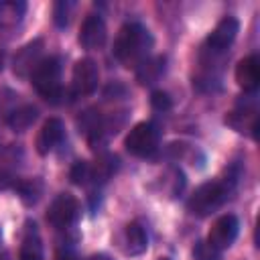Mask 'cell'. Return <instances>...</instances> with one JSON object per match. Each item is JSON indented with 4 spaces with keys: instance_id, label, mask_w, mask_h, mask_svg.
Returning a JSON list of instances; mask_svg holds the SVG:
<instances>
[{
    "instance_id": "obj_21",
    "label": "cell",
    "mask_w": 260,
    "mask_h": 260,
    "mask_svg": "<svg viewBox=\"0 0 260 260\" xmlns=\"http://www.w3.org/2000/svg\"><path fill=\"white\" fill-rule=\"evenodd\" d=\"M69 179L75 185H87L91 181V165L85 160H77L69 171Z\"/></svg>"
},
{
    "instance_id": "obj_5",
    "label": "cell",
    "mask_w": 260,
    "mask_h": 260,
    "mask_svg": "<svg viewBox=\"0 0 260 260\" xmlns=\"http://www.w3.org/2000/svg\"><path fill=\"white\" fill-rule=\"evenodd\" d=\"M81 215V207H79V201L71 195V193H59L51 205H49V211H47V219L51 225L59 228V230H67L71 225L77 223Z\"/></svg>"
},
{
    "instance_id": "obj_12",
    "label": "cell",
    "mask_w": 260,
    "mask_h": 260,
    "mask_svg": "<svg viewBox=\"0 0 260 260\" xmlns=\"http://www.w3.org/2000/svg\"><path fill=\"white\" fill-rule=\"evenodd\" d=\"M63 136H65L63 122L59 118H49L43 124V128L39 130V136H37V150H39V154H49L55 146H59L63 142Z\"/></svg>"
},
{
    "instance_id": "obj_1",
    "label": "cell",
    "mask_w": 260,
    "mask_h": 260,
    "mask_svg": "<svg viewBox=\"0 0 260 260\" xmlns=\"http://www.w3.org/2000/svg\"><path fill=\"white\" fill-rule=\"evenodd\" d=\"M150 47H152V37L148 28H144L138 22H128L118 30L112 51L120 63L130 67V65L142 63L148 57Z\"/></svg>"
},
{
    "instance_id": "obj_17",
    "label": "cell",
    "mask_w": 260,
    "mask_h": 260,
    "mask_svg": "<svg viewBox=\"0 0 260 260\" xmlns=\"http://www.w3.org/2000/svg\"><path fill=\"white\" fill-rule=\"evenodd\" d=\"M126 252L132 256L142 254L148 248V236L144 232V228L138 221H132L126 225Z\"/></svg>"
},
{
    "instance_id": "obj_10",
    "label": "cell",
    "mask_w": 260,
    "mask_h": 260,
    "mask_svg": "<svg viewBox=\"0 0 260 260\" xmlns=\"http://www.w3.org/2000/svg\"><path fill=\"white\" fill-rule=\"evenodd\" d=\"M236 83L248 93L256 91L260 83V59L256 55H248L236 65Z\"/></svg>"
},
{
    "instance_id": "obj_11",
    "label": "cell",
    "mask_w": 260,
    "mask_h": 260,
    "mask_svg": "<svg viewBox=\"0 0 260 260\" xmlns=\"http://www.w3.org/2000/svg\"><path fill=\"white\" fill-rule=\"evenodd\" d=\"M41 51H43V41L37 39L28 45H24L16 55H14V73L20 77H26L35 71V67L41 63Z\"/></svg>"
},
{
    "instance_id": "obj_18",
    "label": "cell",
    "mask_w": 260,
    "mask_h": 260,
    "mask_svg": "<svg viewBox=\"0 0 260 260\" xmlns=\"http://www.w3.org/2000/svg\"><path fill=\"white\" fill-rule=\"evenodd\" d=\"M37 116H39V112H37L35 106H28V104H26V106H20V108H16V110L10 112V116H8V126H10L14 132H24V130H28V128L35 124Z\"/></svg>"
},
{
    "instance_id": "obj_3",
    "label": "cell",
    "mask_w": 260,
    "mask_h": 260,
    "mask_svg": "<svg viewBox=\"0 0 260 260\" xmlns=\"http://www.w3.org/2000/svg\"><path fill=\"white\" fill-rule=\"evenodd\" d=\"M61 59L59 57H45L30 73V83L35 89L49 102H57L63 93L61 89Z\"/></svg>"
},
{
    "instance_id": "obj_20",
    "label": "cell",
    "mask_w": 260,
    "mask_h": 260,
    "mask_svg": "<svg viewBox=\"0 0 260 260\" xmlns=\"http://www.w3.org/2000/svg\"><path fill=\"white\" fill-rule=\"evenodd\" d=\"M75 4L69 2V0H59L55 2V10H53V18H55V24L59 28H65L71 20V12H73Z\"/></svg>"
},
{
    "instance_id": "obj_9",
    "label": "cell",
    "mask_w": 260,
    "mask_h": 260,
    "mask_svg": "<svg viewBox=\"0 0 260 260\" xmlns=\"http://www.w3.org/2000/svg\"><path fill=\"white\" fill-rule=\"evenodd\" d=\"M106 37H108V28H106L104 18L100 14H89L83 20L81 30H79L81 47H85V49H100V47H104Z\"/></svg>"
},
{
    "instance_id": "obj_7",
    "label": "cell",
    "mask_w": 260,
    "mask_h": 260,
    "mask_svg": "<svg viewBox=\"0 0 260 260\" xmlns=\"http://www.w3.org/2000/svg\"><path fill=\"white\" fill-rule=\"evenodd\" d=\"M238 232H240V221H238V217L232 215V213H225V215H221V217H217V219L213 221V225H211V230H209V236H207V242H209L213 248H217V250L221 252V250L230 248V246L236 242Z\"/></svg>"
},
{
    "instance_id": "obj_13",
    "label": "cell",
    "mask_w": 260,
    "mask_h": 260,
    "mask_svg": "<svg viewBox=\"0 0 260 260\" xmlns=\"http://www.w3.org/2000/svg\"><path fill=\"white\" fill-rule=\"evenodd\" d=\"M225 124H230L234 130L238 132H252V136L256 138V130H258V114H256V106H238L236 110H232L225 116Z\"/></svg>"
},
{
    "instance_id": "obj_19",
    "label": "cell",
    "mask_w": 260,
    "mask_h": 260,
    "mask_svg": "<svg viewBox=\"0 0 260 260\" xmlns=\"http://www.w3.org/2000/svg\"><path fill=\"white\" fill-rule=\"evenodd\" d=\"M116 171V156L112 154H104L98 158L95 165H91V181H106L108 177H112V173Z\"/></svg>"
},
{
    "instance_id": "obj_16",
    "label": "cell",
    "mask_w": 260,
    "mask_h": 260,
    "mask_svg": "<svg viewBox=\"0 0 260 260\" xmlns=\"http://www.w3.org/2000/svg\"><path fill=\"white\" fill-rule=\"evenodd\" d=\"M165 73V57H146L142 63L136 65V79L142 85L154 83Z\"/></svg>"
},
{
    "instance_id": "obj_23",
    "label": "cell",
    "mask_w": 260,
    "mask_h": 260,
    "mask_svg": "<svg viewBox=\"0 0 260 260\" xmlns=\"http://www.w3.org/2000/svg\"><path fill=\"white\" fill-rule=\"evenodd\" d=\"M150 104H152L154 110H160V112L171 110V106H173L169 93H167V91H160V89H158V91H152V95H150Z\"/></svg>"
},
{
    "instance_id": "obj_25",
    "label": "cell",
    "mask_w": 260,
    "mask_h": 260,
    "mask_svg": "<svg viewBox=\"0 0 260 260\" xmlns=\"http://www.w3.org/2000/svg\"><path fill=\"white\" fill-rule=\"evenodd\" d=\"M0 69H2V55H0Z\"/></svg>"
},
{
    "instance_id": "obj_6",
    "label": "cell",
    "mask_w": 260,
    "mask_h": 260,
    "mask_svg": "<svg viewBox=\"0 0 260 260\" xmlns=\"http://www.w3.org/2000/svg\"><path fill=\"white\" fill-rule=\"evenodd\" d=\"M238 30H240L238 18H234V16L221 18V20L215 24V28L209 32V37H207V41H205V51L211 53V55L223 53V51L234 43Z\"/></svg>"
},
{
    "instance_id": "obj_15",
    "label": "cell",
    "mask_w": 260,
    "mask_h": 260,
    "mask_svg": "<svg viewBox=\"0 0 260 260\" xmlns=\"http://www.w3.org/2000/svg\"><path fill=\"white\" fill-rule=\"evenodd\" d=\"M26 12L22 0H0V28H14Z\"/></svg>"
},
{
    "instance_id": "obj_8",
    "label": "cell",
    "mask_w": 260,
    "mask_h": 260,
    "mask_svg": "<svg viewBox=\"0 0 260 260\" xmlns=\"http://www.w3.org/2000/svg\"><path fill=\"white\" fill-rule=\"evenodd\" d=\"M100 71L93 59L85 57L73 65V91L77 95H91L98 89Z\"/></svg>"
},
{
    "instance_id": "obj_26",
    "label": "cell",
    "mask_w": 260,
    "mask_h": 260,
    "mask_svg": "<svg viewBox=\"0 0 260 260\" xmlns=\"http://www.w3.org/2000/svg\"><path fill=\"white\" fill-rule=\"evenodd\" d=\"M158 260H169V258H158Z\"/></svg>"
},
{
    "instance_id": "obj_24",
    "label": "cell",
    "mask_w": 260,
    "mask_h": 260,
    "mask_svg": "<svg viewBox=\"0 0 260 260\" xmlns=\"http://www.w3.org/2000/svg\"><path fill=\"white\" fill-rule=\"evenodd\" d=\"M89 260H110V258H108L106 254H95V256H91Z\"/></svg>"
},
{
    "instance_id": "obj_2",
    "label": "cell",
    "mask_w": 260,
    "mask_h": 260,
    "mask_svg": "<svg viewBox=\"0 0 260 260\" xmlns=\"http://www.w3.org/2000/svg\"><path fill=\"white\" fill-rule=\"evenodd\" d=\"M228 195H230L228 181H207L193 191V195L187 201V207L193 215L205 217V215L213 213L217 207H221V203L228 199Z\"/></svg>"
},
{
    "instance_id": "obj_22",
    "label": "cell",
    "mask_w": 260,
    "mask_h": 260,
    "mask_svg": "<svg viewBox=\"0 0 260 260\" xmlns=\"http://www.w3.org/2000/svg\"><path fill=\"white\" fill-rule=\"evenodd\" d=\"M193 258L195 260H221V252L213 248L207 240H199L193 248Z\"/></svg>"
},
{
    "instance_id": "obj_14",
    "label": "cell",
    "mask_w": 260,
    "mask_h": 260,
    "mask_svg": "<svg viewBox=\"0 0 260 260\" xmlns=\"http://www.w3.org/2000/svg\"><path fill=\"white\" fill-rule=\"evenodd\" d=\"M43 242L37 232V225L26 221V230L20 244V260H43Z\"/></svg>"
},
{
    "instance_id": "obj_4",
    "label": "cell",
    "mask_w": 260,
    "mask_h": 260,
    "mask_svg": "<svg viewBox=\"0 0 260 260\" xmlns=\"http://www.w3.org/2000/svg\"><path fill=\"white\" fill-rule=\"evenodd\" d=\"M158 140H160V132L156 128V124L152 122H138L126 136L124 146L130 154L146 158L150 154L156 152L158 148Z\"/></svg>"
}]
</instances>
